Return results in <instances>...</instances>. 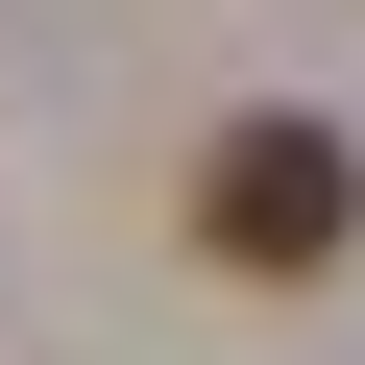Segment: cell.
<instances>
[{
	"instance_id": "6da1fadb",
	"label": "cell",
	"mask_w": 365,
	"mask_h": 365,
	"mask_svg": "<svg viewBox=\"0 0 365 365\" xmlns=\"http://www.w3.org/2000/svg\"><path fill=\"white\" fill-rule=\"evenodd\" d=\"M341 220H365V146H341V122H220V146H195V244H220V268L292 292V268H341Z\"/></svg>"
}]
</instances>
